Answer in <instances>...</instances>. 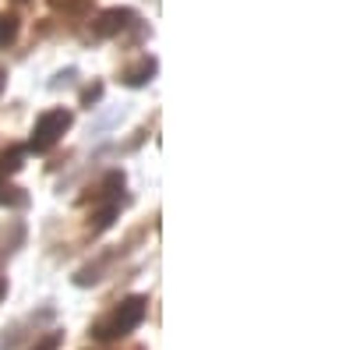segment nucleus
<instances>
[{
	"mask_svg": "<svg viewBox=\"0 0 353 350\" xmlns=\"http://www.w3.org/2000/svg\"><path fill=\"white\" fill-rule=\"evenodd\" d=\"M145 311H149V301H145L141 294L121 301L106 318H99V322L92 326V340H103V343H110V340H124L128 333H134V329L145 322Z\"/></svg>",
	"mask_w": 353,
	"mask_h": 350,
	"instance_id": "1",
	"label": "nucleus"
},
{
	"mask_svg": "<svg viewBox=\"0 0 353 350\" xmlns=\"http://www.w3.org/2000/svg\"><path fill=\"white\" fill-rule=\"evenodd\" d=\"M4 294H8V280L0 276V301H4Z\"/></svg>",
	"mask_w": 353,
	"mask_h": 350,
	"instance_id": "12",
	"label": "nucleus"
},
{
	"mask_svg": "<svg viewBox=\"0 0 353 350\" xmlns=\"http://www.w3.org/2000/svg\"><path fill=\"white\" fill-rule=\"evenodd\" d=\"M21 163H25V145H11L8 153H0V184H4V177L18 173Z\"/></svg>",
	"mask_w": 353,
	"mask_h": 350,
	"instance_id": "5",
	"label": "nucleus"
},
{
	"mask_svg": "<svg viewBox=\"0 0 353 350\" xmlns=\"http://www.w3.org/2000/svg\"><path fill=\"white\" fill-rule=\"evenodd\" d=\"M0 206L8 209H25L28 206V195L21 188H0Z\"/></svg>",
	"mask_w": 353,
	"mask_h": 350,
	"instance_id": "8",
	"label": "nucleus"
},
{
	"mask_svg": "<svg viewBox=\"0 0 353 350\" xmlns=\"http://www.w3.org/2000/svg\"><path fill=\"white\" fill-rule=\"evenodd\" d=\"M71 128V113L68 110H46L36 128H32V142H28V149L32 153H50L57 142L64 138V131Z\"/></svg>",
	"mask_w": 353,
	"mask_h": 350,
	"instance_id": "2",
	"label": "nucleus"
},
{
	"mask_svg": "<svg viewBox=\"0 0 353 350\" xmlns=\"http://www.w3.org/2000/svg\"><path fill=\"white\" fill-rule=\"evenodd\" d=\"M4 85H8V71L0 68V93H4Z\"/></svg>",
	"mask_w": 353,
	"mask_h": 350,
	"instance_id": "13",
	"label": "nucleus"
},
{
	"mask_svg": "<svg viewBox=\"0 0 353 350\" xmlns=\"http://www.w3.org/2000/svg\"><path fill=\"white\" fill-rule=\"evenodd\" d=\"M18 32H21L18 14H0V50H8L18 39Z\"/></svg>",
	"mask_w": 353,
	"mask_h": 350,
	"instance_id": "6",
	"label": "nucleus"
},
{
	"mask_svg": "<svg viewBox=\"0 0 353 350\" xmlns=\"http://www.w3.org/2000/svg\"><path fill=\"white\" fill-rule=\"evenodd\" d=\"M71 78H74V68H68V71H61L53 81H50V89H61V85H71Z\"/></svg>",
	"mask_w": 353,
	"mask_h": 350,
	"instance_id": "11",
	"label": "nucleus"
},
{
	"mask_svg": "<svg viewBox=\"0 0 353 350\" xmlns=\"http://www.w3.org/2000/svg\"><path fill=\"white\" fill-rule=\"evenodd\" d=\"M117 213H121V202H106V206L92 216V220H96V223H92V233L110 230V226H113V220H117Z\"/></svg>",
	"mask_w": 353,
	"mask_h": 350,
	"instance_id": "7",
	"label": "nucleus"
},
{
	"mask_svg": "<svg viewBox=\"0 0 353 350\" xmlns=\"http://www.w3.org/2000/svg\"><path fill=\"white\" fill-rule=\"evenodd\" d=\"M156 71H159V61H156V57H141L134 68H128V71L121 75V81L128 85V89H141V85H149V81L156 78Z\"/></svg>",
	"mask_w": 353,
	"mask_h": 350,
	"instance_id": "4",
	"label": "nucleus"
},
{
	"mask_svg": "<svg viewBox=\"0 0 353 350\" xmlns=\"http://www.w3.org/2000/svg\"><path fill=\"white\" fill-rule=\"evenodd\" d=\"M134 11L131 8H110V11H103L96 21H92V36L96 39H110V36H121L128 25H134Z\"/></svg>",
	"mask_w": 353,
	"mask_h": 350,
	"instance_id": "3",
	"label": "nucleus"
},
{
	"mask_svg": "<svg viewBox=\"0 0 353 350\" xmlns=\"http://www.w3.org/2000/svg\"><path fill=\"white\" fill-rule=\"evenodd\" d=\"M99 99H103V85H99V81H96V85H88V89L81 93V106H88V110H92Z\"/></svg>",
	"mask_w": 353,
	"mask_h": 350,
	"instance_id": "9",
	"label": "nucleus"
},
{
	"mask_svg": "<svg viewBox=\"0 0 353 350\" xmlns=\"http://www.w3.org/2000/svg\"><path fill=\"white\" fill-rule=\"evenodd\" d=\"M61 340H64V333H50V336H43L32 350H57V347H61Z\"/></svg>",
	"mask_w": 353,
	"mask_h": 350,
	"instance_id": "10",
	"label": "nucleus"
}]
</instances>
